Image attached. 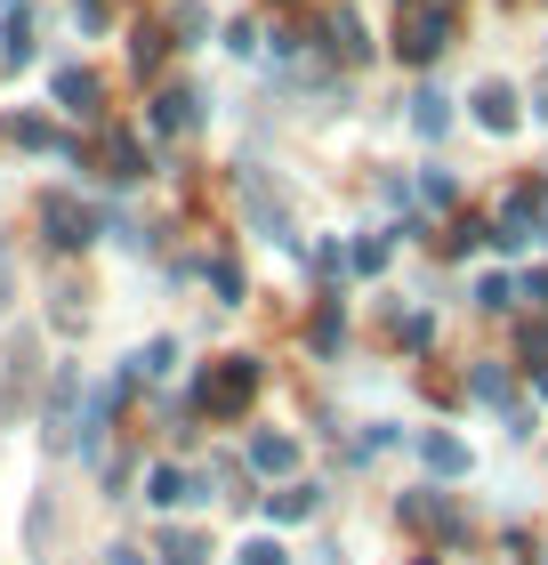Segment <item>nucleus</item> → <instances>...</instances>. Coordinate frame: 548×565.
Segmentation results:
<instances>
[{
    "instance_id": "nucleus-1",
    "label": "nucleus",
    "mask_w": 548,
    "mask_h": 565,
    "mask_svg": "<svg viewBox=\"0 0 548 565\" xmlns=\"http://www.w3.org/2000/svg\"><path fill=\"white\" fill-rule=\"evenodd\" d=\"M258 355H226V364H211V380H202V413L211 420H243L250 404H258Z\"/></svg>"
},
{
    "instance_id": "nucleus-2",
    "label": "nucleus",
    "mask_w": 548,
    "mask_h": 565,
    "mask_svg": "<svg viewBox=\"0 0 548 565\" xmlns=\"http://www.w3.org/2000/svg\"><path fill=\"white\" fill-rule=\"evenodd\" d=\"M452 41V0H411V17L396 24V57L404 65H436Z\"/></svg>"
},
{
    "instance_id": "nucleus-3",
    "label": "nucleus",
    "mask_w": 548,
    "mask_h": 565,
    "mask_svg": "<svg viewBox=\"0 0 548 565\" xmlns=\"http://www.w3.org/2000/svg\"><path fill=\"white\" fill-rule=\"evenodd\" d=\"M41 235H49V250H82L89 243V211L73 194H49L41 202Z\"/></svg>"
},
{
    "instance_id": "nucleus-4",
    "label": "nucleus",
    "mask_w": 548,
    "mask_h": 565,
    "mask_svg": "<svg viewBox=\"0 0 548 565\" xmlns=\"http://www.w3.org/2000/svg\"><path fill=\"white\" fill-rule=\"evenodd\" d=\"M194 89H162V97H153V106H146V130L153 138H194Z\"/></svg>"
},
{
    "instance_id": "nucleus-5",
    "label": "nucleus",
    "mask_w": 548,
    "mask_h": 565,
    "mask_svg": "<svg viewBox=\"0 0 548 565\" xmlns=\"http://www.w3.org/2000/svg\"><path fill=\"white\" fill-rule=\"evenodd\" d=\"M468 106H476V121H484L492 138H508V130H516V114H525V97H516L508 82H476V97H468Z\"/></svg>"
},
{
    "instance_id": "nucleus-6",
    "label": "nucleus",
    "mask_w": 548,
    "mask_h": 565,
    "mask_svg": "<svg viewBox=\"0 0 548 565\" xmlns=\"http://www.w3.org/2000/svg\"><path fill=\"white\" fill-rule=\"evenodd\" d=\"M194 493H211V484H194L178 460H153V469H146V501L153 509H178V501H194Z\"/></svg>"
},
{
    "instance_id": "nucleus-7",
    "label": "nucleus",
    "mask_w": 548,
    "mask_h": 565,
    "mask_svg": "<svg viewBox=\"0 0 548 565\" xmlns=\"http://www.w3.org/2000/svg\"><path fill=\"white\" fill-rule=\"evenodd\" d=\"M323 49H331V57H347V65H363V57H372L363 17H355V9H331V17H323Z\"/></svg>"
},
{
    "instance_id": "nucleus-8",
    "label": "nucleus",
    "mask_w": 548,
    "mask_h": 565,
    "mask_svg": "<svg viewBox=\"0 0 548 565\" xmlns=\"http://www.w3.org/2000/svg\"><path fill=\"white\" fill-rule=\"evenodd\" d=\"M57 106H65V114H82V121H97V73L57 65Z\"/></svg>"
},
{
    "instance_id": "nucleus-9",
    "label": "nucleus",
    "mask_w": 548,
    "mask_h": 565,
    "mask_svg": "<svg viewBox=\"0 0 548 565\" xmlns=\"http://www.w3.org/2000/svg\"><path fill=\"white\" fill-rule=\"evenodd\" d=\"M404 525H420V533H460V518H452V501H443V493H404Z\"/></svg>"
},
{
    "instance_id": "nucleus-10",
    "label": "nucleus",
    "mask_w": 548,
    "mask_h": 565,
    "mask_svg": "<svg viewBox=\"0 0 548 565\" xmlns=\"http://www.w3.org/2000/svg\"><path fill=\"white\" fill-rule=\"evenodd\" d=\"M73 396H82V372H57V388H49V445H73Z\"/></svg>"
},
{
    "instance_id": "nucleus-11",
    "label": "nucleus",
    "mask_w": 548,
    "mask_h": 565,
    "mask_svg": "<svg viewBox=\"0 0 548 565\" xmlns=\"http://www.w3.org/2000/svg\"><path fill=\"white\" fill-rule=\"evenodd\" d=\"M420 460H428L436 477H468V445H460V436H443V428L420 436Z\"/></svg>"
},
{
    "instance_id": "nucleus-12",
    "label": "nucleus",
    "mask_w": 548,
    "mask_h": 565,
    "mask_svg": "<svg viewBox=\"0 0 548 565\" xmlns=\"http://www.w3.org/2000/svg\"><path fill=\"white\" fill-rule=\"evenodd\" d=\"M250 469L258 477H291L299 469V445H291V436H250Z\"/></svg>"
},
{
    "instance_id": "nucleus-13",
    "label": "nucleus",
    "mask_w": 548,
    "mask_h": 565,
    "mask_svg": "<svg viewBox=\"0 0 548 565\" xmlns=\"http://www.w3.org/2000/svg\"><path fill=\"white\" fill-rule=\"evenodd\" d=\"M411 130L436 146L443 130H452V97H443V89H420V97H411Z\"/></svg>"
},
{
    "instance_id": "nucleus-14",
    "label": "nucleus",
    "mask_w": 548,
    "mask_h": 565,
    "mask_svg": "<svg viewBox=\"0 0 548 565\" xmlns=\"http://www.w3.org/2000/svg\"><path fill=\"white\" fill-rule=\"evenodd\" d=\"M315 501H323L315 484H282V493L267 501V518H275V525H299V518H315Z\"/></svg>"
},
{
    "instance_id": "nucleus-15",
    "label": "nucleus",
    "mask_w": 548,
    "mask_h": 565,
    "mask_svg": "<svg viewBox=\"0 0 548 565\" xmlns=\"http://www.w3.org/2000/svg\"><path fill=\"white\" fill-rule=\"evenodd\" d=\"M146 170V146L129 130H106V178H138Z\"/></svg>"
},
{
    "instance_id": "nucleus-16",
    "label": "nucleus",
    "mask_w": 548,
    "mask_h": 565,
    "mask_svg": "<svg viewBox=\"0 0 548 565\" xmlns=\"http://www.w3.org/2000/svg\"><path fill=\"white\" fill-rule=\"evenodd\" d=\"M9 138H17L24 153H57V130H49L41 114H9Z\"/></svg>"
},
{
    "instance_id": "nucleus-17",
    "label": "nucleus",
    "mask_w": 548,
    "mask_h": 565,
    "mask_svg": "<svg viewBox=\"0 0 548 565\" xmlns=\"http://www.w3.org/2000/svg\"><path fill=\"white\" fill-rule=\"evenodd\" d=\"M0 65H33V33H24V17H9V33H0Z\"/></svg>"
},
{
    "instance_id": "nucleus-18",
    "label": "nucleus",
    "mask_w": 548,
    "mask_h": 565,
    "mask_svg": "<svg viewBox=\"0 0 548 565\" xmlns=\"http://www.w3.org/2000/svg\"><path fill=\"white\" fill-rule=\"evenodd\" d=\"M387 250H396L387 235H363V243L347 250V267H355V275H379V267H387Z\"/></svg>"
},
{
    "instance_id": "nucleus-19",
    "label": "nucleus",
    "mask_w": 548,
    "mask_h": 565,
    "mask_svg": "<svg viewBox=\"0 0 548 565\" xmlns=\"http://www.w3.org/2000/svg\"><path fill=\"white\" fill-rule=\"evenodd\" d=\"M476 307H484V316H508V307H516V291H508L501 275H484V282H476Z\"/></svg>"
},
{
    "instance_id": "nucleus-20",
    "label": "nucleus",
    "mask_w": 548,
    "mask_h": 565,
    "mask_svg": "<svg viewBox=\"0 0 548 565\" xmlns=\"http://www.w3.org/2000/svg\"><path fill=\"white\" fill-rule=\"evenodd\" d=\"M468 388H476L484 404H508V372H501V364H476V380H468Z\"/></svg>"
},
{
    "instance_id": "nucleus-21",
    "label": "nucleus",
    "mask_w": 548,
    "mask_h": 565,
    "mask_svg": "<svg viewBox=\"0 0 548 565\" xmlns=\"http://www.w3.org/2000/svg\"><path fill=\"white\" fill-rule=\"evenodd\" d=\"M307 348H315V355H331V348H339V307H323V316L307 323Z\"/></svg>"
},
{
    "instance_id": "nucleus-22",
    "label": "nucleus",
    "mask_w": 548,
    "mask_h": 565,
    "mask_svg": "<svg viewBox=\"0 0 548 565\" xmlns=\"http://www.w3.org/2000/svg\"><path fill=\"white\" fill-rule=\"evenodd\" d=\"M211 291L234 307V299H243V267H234V259H211Z\"/></svg>"
},
{
    "instance_id": "nucleus-23",
    "label": "nucleus",
    "mask_w": 548,
    "mask_h": 565,
    "mask_svg": "<svg viewBox=\"0 0 548 565\" xmlns=\"http://www.w3.org/2000/svg\"><path fill=\"white\" fill-rule=\"evenodd\" d=\"M396 340H404L411 355H420V348L436 340V323H428V316H396Z\"/></svg>"
},
{
    "instance_id": "nucleus-24",
    "label": "nucleus",
    "mask_w": 548,
    "mask_h": 565,
    "mask_svg": "<svg viewBox=\"0 0 548 565\" xmlns=\"http://www.w3.org/2000/svg\"><path fill=\"white\" fill-rule=\"evenodd\" d=\"M162 557H170V565H202V557H211V550H202V542H194V533H170V542H162Z\"/></svg>"
},
{
    "instance_id": "nucleus-25",
    "label": "nucleus",
    "mask_w": 548,
    "mask_h": 565,
    "mask_svg": "<svg viewBox=\"0 0 548 565\" xmlns=\"http://www.w3.org/2000/svg\"><path fill=\"white\" fill-rule=\"evenodd\" d=\"M129 65H138V73L162 65V33H138V41H129Z\"/></svg>"
},
{
    "instance_id": "nucleus-26",
    "label": "nucleus",
    "mask_w": 548,
    "mask_h": 565,
    "mask_svg": "<svg viewBox=\"0 0 548 565\" xmlns=\"http://www.w3.org/2000/svg\"><path fill=\"white\" fill-rule=\"evenodd\" d=\"M420 202H452V170H420Z\"/></svg>"
},
{
    "instance_id": "nucleus-27",
    "label": "nucleus",
    "mask_w": 548,
    "mask_h": 565,
    "mask_svg": "<svg viewBox=\"0 0 548 565\" xmlns=\"http://www.w3.org/2000/svg\"><path fill=\"white\" fill-rule=\"evenodd\" d=\"M178 33H211V9H202V0H178Z\"/></svg>"
},
{
    "instance_id": "nucleus-28",
    "label": "nucleus",
    "mask_w": 548,
    "mask_h": 565,
    "mask_svg": "<svg viewBox=\"0 0 548 565\" xmlns=\"http://www.w3.org/2000/svg\"><path fill=\"white\" fill-rule=\"evenodd\" d=\"M106 17H114V0H73V24H89V33H97Z\"/></svg>"
},
{
    "instance_id": "nucleus-29",
    "label": "nucleus",
    "mask_w": 548,
    "mask_h": 565,
    "mask_svg": "<svg viewBox=\"0 0 548 565\" xmlns=\"http://www.w3.org/2000/svg\"><path fill=\"white\" fill-rule=\"evenodd\" d=\"M49 525H57V509H49V493L33 501V550H49Z\"/></svg>"
},
{
    "instance_id": "nucleus-30",
    "label": "nucleus",
    "mask_w": 548,
    "mask_h": 565,
    "mask_svg": "<svg viewBox=\"0 0 548 565\" xmlns=\"http://www.w3.org/2000/svg\"><path fill=\"white\" fill-rule=\"evenodd\" d=\"M243 565H291V557H282V542H250V550H243Z\"/></svg>"
},
{
    "instance_id": "nucleus-31",
    "label": "nucleus",
    "mask_w": 548,
    "mask_h": 565,
    "mask_svg": "<svg viewBox=\"0 0 548 565\" xmlns=\"http://www.w3.org/2000/svg\"><path fill=\"white\" fill-rule=\"evenodd\" d=\"M525 299H533V307H548V267H533V275H525Z\"/></svg>"
},
{
    "instance_id": "nucleus-32",
    "label": "nucleus",
    "mask_w": 548,
    "mask_h": 565,
    "mask_svg": "<svg viewBox=\"0 0 548 565\" xmlns=\"http://www.w3.org/2000/svg\"><path fill=\"white\" fill-rule=\"evenodd\" d=\"M533 388H540V404H548V372H533Z\"/></svg>"
}]
</instances>
